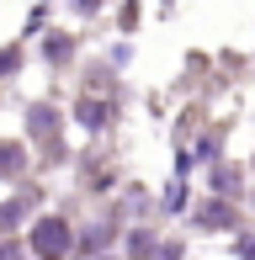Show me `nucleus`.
Segmentation results:
<instances>
[{
	"mask_svg": "<svg viewBox=\"0 0 255 260\" xmlns=\"http://www.w3.org/2000/svg\"><path fill=\"white\" fill-rule=\"evenodd\" d=\"M32 244H38V250H48V255H59L64 244H69V239H64V223H53V218H48V223H38Z\"/></svg>",
	"mask_w": 255,
	"mask_h": 260,
	"instance_id": "1",
	"label": "nucleus"
}]
</instances>
